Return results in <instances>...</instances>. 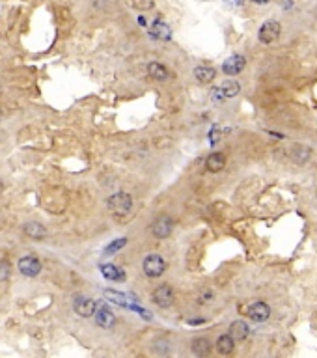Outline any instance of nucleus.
Wrapping results in <instances>:
<instances>
[{"instance_id":"10","label":"nucleus","mask_w":317,"mask_h":358,"mask_svg":"<svg viewBox=\"0 0 317 358\" xmlns=\"http://www.w3.org/2000/svg\"><path fill=\"white\" fill-rule=\"evenodd\" d=\"M93 315H95V323H97L101 328H112V326L116 325V315H114V312L110 308L101 306Z\"/></svg>"},{"instance_id":"17","label":"nucleus","mask_w":317,"mask_h":358,"mask_svg":"<svg viewBox=\"0 0 317 358\" xmlns=\"http://www.w3.org/2000/svg\"><path fill=\"white\" fill-rule=\"evenodd\" d=\"M205 164H207L209 172H220L226 166V157L222 153H211V155L207 157Z\"/></svg>"},{"instance_id":"13","label":"nucleus","mask_w":317,"mask_h":358,"mask_svg":"<svg viewBox=\"0 0 317 358\" xmlns=\"http://www.w3.org/2000/svg\"><path fill=\"white\" fill-rule=\"evenodd\" d=\"M194 77H196V80L202 82V84H209V82L215 80L217 71H215L213 67H207V65H198V67L194 69Z\"/></svg>"},{"instance_id":"7","label":"nucleus","mask_w":317,"mask_h":358,"mask_svg":"<svg viewBox=\"0 0 317 358\" xmlns=\"http://www.w3.org/2000/svg\"><path fill=\"white\" fill-rule=\"evenodd\" d=\"M153 302L157 304L158 308H168V306H172V302H174V291H172V287L170 286H161V287H157L155 291H153Z\"/></svg>"},{"instance_id":"22","label":"nucleus","mask_w":317,"mask_h":358,"mask_svg":"<svg viewBox=\"0 0 317 358\" xmlns=\"http://www.w3.org/2000/svg\"><path fill=\"white\" fill-rule=\"evenodd\" d=\"M127 245V239L125 237H119V239H114L108 247L105 248V256H112V254H116L118 250H121V248L125 247Z\"/></svg>"},{"instance_id":"6","label":"nucleus","mask_w":317,"mask_h":358,"mask_svg":"<svg viewBox=\"0 0 317 358\" xmlns=\"http://www.w3.org/2000/svg\"><path fill=\"white\" fill-rule=\"evenodd\" d=\"M246 315H248L252 321H256V323H263V321H267L271 317V308H269V304H265V302H254V304L248 306Z\"/></svg>"},{"instance_id":"11","label":"nucleus","mask_w":317,"mask_h":358,"mask_svg":"<svg viewBox=\"0 0 317 358\" xmlns=\"http://www.w3.org/2000/svg\"><path fill=\"white\" fill-rule=\"evenodd\" d=\"M101 274L105 276L106 280H112V282H123L125 280V273H123L119 267L112 265V263L101 265Z\"/></svg>"},{"instance_id":"24","label":"nucleus","mask_w":317,"mask_h":358,"mask_svg":"<svg viewBox=\"0 0 317 358\" xmlns=\"http://www.w3.org/2000/svg\"><path fill=\"white\" fill-rule=\"evenodd\" d=\"M132 4L138 10H149V8H153V0H134Z\"/></svg>"},{"instance_id":"23","label":"nucleus","mask_w":317,"mask_h":358,"mask_svg":"<svg viewBox=\"0 0 317 358\" xmlns=\"http://www.w3.org/2000/svg\"><path fill=\"white\" fill-rule=\"evenodd\" d=\"M10 263L8 261H0V282L8 280V276H10Z\"/></svg>"},{"instance_id":"20","label":"nucleus","mask_w":317,"mask_h":358,"mask_svg":"<svg viewBox=\"0 0 317 358\" xmlns=\"http://www.w3.org/2000/svg\"><path fill=\"white\" fill-rule=\"evenodd\" d=\"M239 90H241V86L235 80H226L224 84L220 86V91L224 93V97H235L239 93Z\"/></svg>"},{"instance_id":"28","label":"nucleus","mask_w":317,"mask_h":358,"mask_svg":"<svg viewBox=\"0 0 317 358\" xmlns=\"http://www.w3.org/2000/svg\"><path fill=\"white\" fill-rule=\"evenodd\" d=\"M252 2H254V4H267L269 0H252Z\"/></svg>"},{"instance_id":"26","label":"nucleus","mask_w":317,"mask_h":358,"mask_svg":"<svg viewBox=\"0 0 317 358\" xmlns=\"http://www.w3.org/2000/svg\"><path fill=\"white\" fill-rule=\"evenodd\" d=\"M218 137H220V131L215 127V129L211 131V135H209V140H211V144H215L218 140Z\"/></svg>"},{"instance_id":"14","label":"nucleus","mask_w":317,"mask_h":358,"mask_svg":"<svg viewBox=\"0 0 317 358\" xmlns=\"http://www.w3.org/2000/svg\"><path fill=\"white\" fill-rule=\"evenodd\" d=\"M149 34H151V38L161 39V41H166V39H170V26L166 25V23H163L161 19H157L151 25Z\"/></svg>"},{"instance_id":"1","label":"nucleus","mask_w":317,"mask_h":358,"mask_svg":"<svg viewBox=\"0 0 317 358\" xmlns=\"http://www.w3.org/2000/svg\"><path fill=\"white\" fill-rule=\"evenodd\" d=\"M108 209L114 215H127L132 207V198L127 192H116L108 198Z\"/></svg>"},{"instance_id":"4","label":"nucleus","mask_w":317,"mask_h":358,"mask_svg":"<svg viewBox=\"0 0 317 358\" xmlns=\"http://www.w3.org/2000/svg\"><path fill=\"white\" fill-rule=\"evenodd\" d=\"M172 228H174V222L172 218L168 215H161L155 218L151 226V233L157 237V239H166L168 235L172 233Z\"/></svg>"},{"instance_id":"25","label":"nucleus","mask_w":317,"mask_h":358,"mask_svg":"<svg viewBox=\"0 0 317 358\" xmlns=\"http://www.w3.org/2000/svg\"><path fill=\"white\" fill-rule=\"evenodd\" d=\"M209 300H213V293H211V291H205V293L200 295V302H202V304L209 302Z\"/></svg>"},{"instance_id":"2","label":"nucleus","mask_w":317,"mask_h":358,"mask_svg":"<svg viewBox=\"0 0 317 358\" xmlns=\"http://www.w3.org/2000/svg\"><path fill=\"white\" fill-rule=\"evenodd\" d=\"M142 269H144L145 276H149V278H158V276H163V273L166 271V261L157 254H151L147 256L142 263Z\"/></svg>"},{"instance_id":"12","label":"nucleus","mask_w":317,"mask_h":358,"mask_svg":"<svg viewBox=\"0 0 317 358\" xmlns=\"http://www.w3.org/2000/svg\"><path fill=\"white\" fill-rule=\"evenodd\" d=\"M248 325H246L245 321H233L230 325V336L235 341H243V339H246V336H248Z\"/></svg>"},{"instance_id":"15","label":"nucleus","mask_w":317,"mask_h":358,"mask_svg":"<svg viewBox=\"0 0 317 358\" xmlns=\"http://www.w3.org/2000/svg\"><path fill=\"white\" fill-rule=\"evenodd\" d=\"M23 231H25V235L27 237H30V239H43L47 235V229L43 228V224H40V222H28V224H25V228H23Z\"/></svg>"},{"instance_id":"18","label":"nucleus","mask_w":317,"mask_h":358,"mask_svg":"<svg viewBox=\"0 0 317 358\" xmlns=\"http://www.w3.org/2000/svg\"><path fill=\"white\" fill-rule=\"evenodd\" d=\"M211 351V343H209V339L205 338H196L192 341V352L194 354H198V356H205V354H209Z\"/></svg>"},{"instance_id":"16","label":"nucleus","mask_w":317,"mask_h":358,"mask_svg":"<svg viewBox=\"0 0 317 358\" xmlns=\"http://www.w3.org/2000/svg\"><path fill=\"white\" fill-rule=\"evenodd\" d=\"M233 347H235V339L231 338L230 334H222V336H218L217 351L220 352V354H230V352H233Z\"/></svg>"},{"instance_id":"27","label":"nucleus","mask_w":317,"mask_h":358,"mask_svg":"<svg viewBox=\"0 0 317 358\" xmlns=\"http://www.w3.org/2000/svg\"><path fill=\"white\" fill-rule=\"evenodd\" d=\"M226 4H228V6H233V8H237V6H241V4H243V2H245V0H224Z\"/></svg>"},{"instance_id":"29","label":"nucleus","mask_w":317,"mask_h":358,"mask_svg":"<svg viewBox=\"0 0 317 358\" xmlns=\"http://www.w3.org/2000/svg\"><path fill=\"white\" fill-rule=\"evenodd\" d=\"M0 120H2V112H0Z\"/></svg>"},{"instance_id":"9","label":"nucleus","mask_w":317,"mask_h":358,"mask_svg":"<svg viewBox=\"0 0 317 358\" xmlns=\"http://www.w3.org/2000/svg\"><path fill=\"white\" fill-rule=\"evenodd\" d=\"M73 308H75V312L79 313L80 317H92L95 313V302L92 299H88V297H77L75 302H73Z\"/></svg>"},{"instance_id":"3","label":"nucleus","mask_w":317,"mask_h":358,"mask_svg":"<svg viewBox=\"0 0 317 358\" xmlns=\"http://www.w3.org/2000/svg\"><path fill=\"white\" fill-rule=\"evenodd\" d=\"M258 38L265 45L274 43V41L280 38V25H278L276 21H267V23H263L258 32Z\"/></svg>"},{"instance_id":"21","label":"nucleus","mask_w":317,"mask_h":358,"mask_svg":"<svg viewBox=\"0 0 317 358\" xmlns=\"http://www.w3.org/2000/svg\"><path fill=\"white\" fill-rule=\"evenodd\" d=\"M310 155H311L310 148H295V150H293V153H291L293 161H295V163H298V164L306 163V161L310 159Z\"/></svg>"},{"instance_id":"19","label":"nucleus","mask_w":317,"mask_h":358,"mask_svg":"<svg viewBox=\"0 0 317 358\" xmlns=\"http://www.w3.org/2000/svg\"><path fill=\"white\" fill-rule=\"evenodd\" d=\"M147 73H149V77L155 78V80H166V78H168L166 67L165 65L157 64V62H153V64L147 65Z\"/></svg>"},{"instance_id":"8","label":"nucleus","mask_w":317,"mask_h":358,"mask_svg":"<svg viewBox=\"0 0 317 358\" xmlns=\"http://www.w3.org/2000/svg\"><path fill=\"white\" fill-rule=\"evenodd\" d=\"M245 65H246L245 56L233 54V56H230V58L222 64V71H224L226 75H237V73H241L245 69Z\"/></svg>"},{"instance_id":"5","label":"nucleus","mask_w":317,"mask_h":358,"mask_svg":"<svg viewBox=\"0 0 317 358\" xmlns=\"http://www.w3.org/2000/svg\"><path fill=\"white\" fill-rule=\"evenodd\" d=\"M19 271L28 278H34L41 273V261L36 256H25L19 261Z\"/></svg>"}]
</instances>
